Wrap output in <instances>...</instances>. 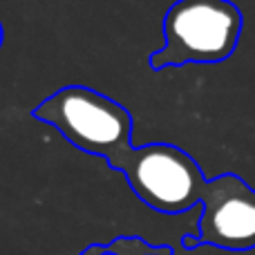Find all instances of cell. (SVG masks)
Wrapping results in <instances>:
<instances>
[{
	"instance_id": "1",
	"label": "cell",
	"mask_w": 255,
	"mask_h": 255,
	"mask_svg": "<svg viewBox=\"0 0 255 255\" xmlns=\"http://www.w3.org/2000/svg\"><path fill=\"white\" fill-rule=\"evenodd\" d=\"M43 124L56 128L74 148L108 163L132 148V117L121 103L85 85H67L31 110Z\"/></svg>"
},
{
	"instance_id": "2",
	"label": "cell",
	"mask_w": 255,
	"mask_h": 255,
	"mask_svg": "<svg viewBox=\"0 0 255 255\" xmlns=\"http://www.w3.org/2000/svg\"><path fill=\"white\" fill-rule=\"evenodd\" d=\"M240 34L242 13L231 0H177L163 16L166 43L150 56V67L226 61Z\"/></svg>"
},
{
	"instance_id": "3",
	"label": "cell",
	"mask_w": 255,
	"mask_h": 255,
	"mask_svg": "<svg viewBox=\"0 0 255 255\" xmlns=\"http://www.w3.org/2000/svg\"><path fill=\"white\" fill-rule=\"evenodd\" d=\"M108 166L124 172L145 206L166 215H179L202 204L208 181L188 152L168 143L128 148Z\"/></svg>"
},
{
	"instance_id": "4",
	"label": "cell",
	"mask_w": 255,
	"mask_h": 255,
	"mask_svg": "<svg viewBox=\"0 0 255 255\" xmlns=\"http://www.w3.org/2000/svg\"><path fill=\"white\" fill-rule=\"evenodd\" d=\"M197 242L226 251L255 249V188L238 175L206 181Z\"/></svg>"
},
{
	"instance_id": "5",
	"label": "cell",
	"mask_w": 255,
	"mask_h": 255,
	"mask_svg": "<svg viewBox=\"0 0 255 255\" xmlns=\"http://www.w3.org/2000/svg\"><path fill=\"white\" fill-rule=\"evenodd\" d=\"M106 249L108 255H172L170 247H152L136 235L115 238L110 244H106Z\"/></svg>"
},
{
	"instance_id": "6",
	"label": "cell",
	"mask_w": 255,
	"mask_h": 255,
	"mask_svg": "<svg viewBox=\"0 0 255 255\" xmlns=\"http://www.w3.org/2000/svg\"><path fill=\"white\" fill-rule=\"evenodd\" d=\"M81 255H108L106 244H90L88 249H83Z\"/></svg>"
},
{
	"instance_id": "7",
	"label": "cell",
	"mask_w": 255,
	"mask_h": 255,
	"mask_svg": "<svg viewBox=\"0 0 255 255\" xmlns=\"http://www.w3.org/2000/svg\"><path fill=\"white\" fill-rule=\"evenodd\" d=\"M2 38H4V31H2V22H0V47H2Z\"/></svg>"
}]
</instances>
